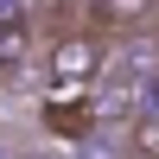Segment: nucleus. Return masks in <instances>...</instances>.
<instances>
[{
  "instance_id": "7ed1b4c3",
  "label": "nucleus",
  "mask_w": 159,
  "mask_h": 159,
  "mask_svg": "<svg viewBox=\"0 0 159 159\" xmlns=\"http://www.w3.org/2000/svg\"><path fill=\"white\" fill-rule=\"evenodd\" d=\"M32 57H38L32 13H0V83H13L19 70H32Z\"/></svg>"
},
{
  "instance_id": "f257e3e1",
  "label": "nucleus",
  "mask_w": 159,
  "mask_h": 159,
  "mask_svg": "<svg viewBox=\"0 0 159 159\" xmlns=\"http://www.w3.org/2000/svg\"><path fill=\"white\" fill-rule=\"evenodd\" d=\"M108 70V32L96 25H64L45 45V96H89Z\"/></svg>"
},
{
  "instance_id": "f03ea898",
  "label": "nucleus",
  "mask_w": 159,
  "mask_h": 159,
  "mask_svg": "<svg viewBox=\"0 0 159 159\" xmlns=\"http://www.w3.org/2000/svg\"><path fill=\"white\" fill-rule=\"evenodd\" d=\"M83 25L108 38H134V32H153L159 25V0H83Z\"/></svg>"
},
{
  "instance_id": "20e7f679",
  "label": "nucleus",
  "mask_w": 159,
  "mask_h": 159,
  "mask_svg": "<svg viewBox=\"0 0 159 159\" xmlns=\"http://www.w3.org/2000/svg\"><path fill=\"white\" fill-rule=\"evenodd\" d=\"M13 153H19V140H7V134H0V159H13Z\"/></svg>"
},
{
  "instance_id": "39448f33",
  "label": "nucleus",
  "mask_w": 159,
  "mask_h": 159,
  "mask_svg": "<svg viewBox=\"0 0 159 159\" xmlns=\"http://www.w3.org/2000/svg\"><path fill=\"white\" fill-rule=\"evenodd\" d=\"M13 159H45V153H32V147H19V153H13Z\"/></svg>"
}]
</instances>
